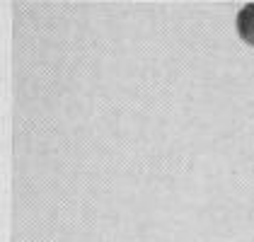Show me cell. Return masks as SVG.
I'll list each match as a JSON object with an SVG mask.
<instances>
[{
	"label": "cell",
	"instance_id": "obj_1",
	"mask_svg": "<svg viewBox=\"0 0 254 242\" xmlns=\"http://www.w3.org/2000/svg\"><path fill=\"white\" fill-rule=\"evenodd\" d=\"M235 24H237L240 39L245 41V44H250V46H254V2H247V5L240 7Z\"/></svg>",
	"mask_w": 254,
	"mask_h": 242
}]
</instances>
